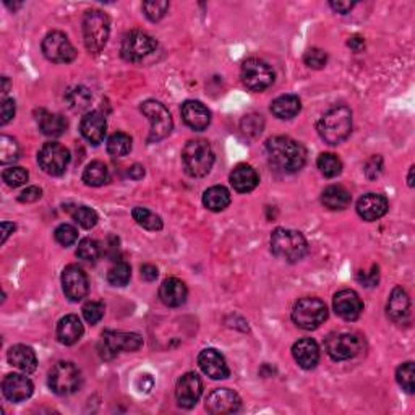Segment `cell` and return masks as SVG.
Segmentation results:
<instances>
[{
  "label": "cell",
  "instance_id": "19",
  "mask_svg": "<svg viewBox=\"0 0 415 415\" xmlns=\"http://www.w3.org/2000/svg\"><path fill=\"white\" fill-rule=\"evenodd\" d=\"M35 386L26 375L10 373L2 381V393L12 403H22L31 398Z\"/></svg>",
  "mask_w": 415,
  "mask_h": 415
},
{
  "label": "cell",
  "instance_id": "52",
  "mask_svg": "<svg viewBox=\"0 0 415 415\" xmlns=\"http://www.w3.org/2000/svg\"><path fill=\"white\" fill-rule=\"evenodd\" d=\"M381 172H383V159H381L380 156H373L365 166L366 177L376 178V177H380Z\"/></svg>",
  "mask_w": 415,
  "mask_h": 415
},
{
  "label": "cell",
  "instance_id": "39",
  "mask_svg": "<svg viewBox=\"0 0 415 415\" xmlns=\"http://www.w3.org/2000/svg\"><path fill=\"white\" fill-rule=\"evenodd\" d=\"M130 278H132V268L125 262L115 263L108 273V281L114 287H125L130 282Z\"/></svg>",
  "mask_w": 415,
  "mask_h": 415
},
{
  "label": "cell",
  "instance_id": "44",
  "mask_svg": "<svg viewBox=\"0 0 415 415\" xmlns=\"http://www.w3.org/2000/svg\"><path fill=\"white\" fill-rule=\"evenodd\" d=\"M142 8L148 20L159 22L161 18L166 17L169 10V2L167 0H151V2H143Z\"/></svg>",
  "mask_w": 415,
  "mask_h": 415
},
{
  "label": "cell",
  "instance_id": "56",
  "mask_svg": "<svg viewBox=\"0 0 415 415\" xmlns=\"http://www.w3.org/2000/svg\"><path fill=\"white\" fill-rule=\"evenodd\" d=\"M347 46H349L350 49H354L355 52H360L365 47V41H364V37L354 36V37H350L349 42H347Z\"/></svg>",
  "mask_w": 415,
  "mask_h": 415
},
{
  "label": "cell",
  "instance_id": "15",
  "mask_svg": "<svg viewBox=\"0 0 415 415\" xmlns=\"http://www.w3.org/2000/svg\"><path fill=\"white\" fill-rule=\"evenodd\" d=\"M62 287L67 298L71 302H80L88 296L90 282L86 273L76 264H69L62 273Z\"/></svg>",
  "mask_w": 415,
  "mask_h": 415
},
{
  "label": "cell",
  "instance_id": "31",
  "mask_svg": "<svg viewBox=\"0 0 415 415\" xmlns=\"http://www.w3.org/2000/svg\"><path fill=\"white\" fill-rule=\"evenodd\" d=\"M37 125L47 137H60L67 130V120L60 114H51L47 110L37 112Z\"/></svg>",
  "mask_w": 415,
  "mask_h": 415
},
{
  "label": "cell",
  "instance_id": "40",
  "mask_svg": "<svg viewBox=\"0 0 415 415\" xmlns=\"http://www.w3.org/2000/svg\"><path fill=\"white\" fill-rule=\"evenodd\" d=\"M18 158H20V146H18L17 139L8 135H2L0 137V162L10 164L15 162Z\"/></svg>",
  "mask_w": 415,
  "mask_h": 415
},
{
  "label": "cell",
  "instance_id": "3",
  "mask_svg": "<svg viewBox=\"0 0 415 415\" xmlns=\"http://www.w3.org/2000/svg\"><path fill=\"white\" fill-rule=\"evenodd\" d=\"M271 252L287 263H297L308 252V244L300 232L279 228L271 234Z\"/></svg>",
  "mask_w": 415,
  "mask_h": 415
},
{
  "label": "cell",
  "instance_id": "28",
  "mask_svg": "<svg viewBox=\"0 0 415 415\" xmlns=\"http://www.w3.org/2000/svg\"><path fill=\"white\" fill-rule=\"evenodd\" d=\"M83 325L76 315H67L57 325V339L64 346H74L83 336Z\"/></svg>",
  "mask_w": 415,
  "mask_h": 415
},
{
  "label": "cell",
  "instance_id": "34",
  "mask_svg": "<svg viewBox=\"0 0 415 415\" xmlns=\"http://www.w3.org/2000/svg\"><path fill=\"white\" fill-rule=\"evenodd\" d=\"M83 182L90 187H103L109 182V169L104 162H90L83 171Z\"/></svg>",
  "mask_w": 415,
  "mask_h": 415
},
{
  "label": "cell",
  "instance_id": "50",
  "mask_svg": "<svg viewBox=\"0 0 415 415\" xmlns=\"http://www.w3.org/2000/svg\"><path fill=\"white\" fill-rule=\"evenodd\" d=\"M357 281L364 284L365 287H375L380 281V269L376 264L371 266L370 271H360L357 273Z\"/></svg>",
  "mask_w": 415,
  "mask_h": 415
},
{
  "label": "cell",
  "instance_id": "5",
  "mask_svg": "<svg viewBox=\"0 0 415 415\" xmlns=\"http://www.w3.org/2000/svg\"><path fill=\"white\" fill-rule=\"evenodd\" d=\"M110 35L109 17L101 10H88L83 18V40L91 54H99Z\"/></svg>",
  "mask_w": 415,
  "mask_h": 415
},
{
  "label": "cell",
  "instance_id": "38",
  "mask_svg": "<svg viewBox=\"0 0 415 415\" xmlns=\"http://www.w3.org/2000/svg\"><path fill=\"white\" fill-rule=\"evenodd\" d=\"M316 164H318V169H320V172L328 178L337 177L342 171L341 159L332 153L320 154V158H318Z\"/></svg>",
  "mask_w": 415,
  "mask_h": 415
},
{
  "label": "cell",
  "instance_id": "14",
  "mask_svg": "<svg viewBox=\"0 0 415 415\" xmlns=\"http://www.w3.org/2000/svg\"><path fill=\"white\" fill-rule=\"evenodd\" d=\"M158 47V42L153 36L143 31H130L122 41V57L125 60L138 62L148 57Z\"/></svg>",
  "mask_w": 415,
  "mask_h": 415
},
{
  "label": "cell",
  "instance_id": "24",
  "mask_svg": "<svg viewBox=\"0 0 415 415\" xmlns=\"http://www.w3.org/2000/svg\"><path fill=\"white\" fill-rule=\"evenodd\" d=\"M292 355L298 366H302L303 370H312L320 362V347L310 337H303L294 344Z\"/></svg>",
  "mask_w": 415,
  "mask_h": 415
},
{
  "label": "cell",
  "instance_id": "37",
  "mask_svg": "<svg viewBox=\"0 0 415 415\" xmlns=\"http://www.w3.org/2000/svg\"><path fill=\"white\" fill-rule=\"evenodd\" d=\"M133 219L137 221L138 226H142L146 230H161L162 229V219L158 214H154L153 211H149L148 208L137 206L132 211Z\"/></svg>",
  "mask_w": 415,
  "mask_h": 415
},
{
  "label": "cell",
  "instance_id": "8",
  "mask_svg": "<svg viewBox=\"0 0 415 415\" xmlns=\"http://www.w3.org/2000/svg\"><path fill=\"white\" fill-rule=\"evenodd\" d=\"M47 383L56 394L70 396L80 389L81 371L71 362H59L49 371Z\"/></svg>",
  "mask_w": 415,
  "mask_h": 415
},
{
  "label": "cell",
  "instance_id": "22",
  "mask_svg": "<svg viewBox=\"0 0 415 415\" xmlns=\"http://www.w3.org/2000/svg\"><path fill=\"white\" fill-rule=\"evenodd\" d=\"M182 119L195 132H203L211 124V112L200 101H185L182 104Z\"/></svg>",
  "mask_w": 415,
  "mask_h": 415
},
{
  "label": "cell",
  "instance_id": "7",
  "mask_svg": "<svg viewBox=\"0 0 415 415\" xmlns=\"http://www.w3.org/2000/svg\"><path fill=\"white\" fill-rule=\"evenodd\" d=\"M143 346V337L137 332L104 331L99 342V354L103 359L110 360L120 352H135Z\"/></svg>",
  "mask_w": 415,
  "mask_h": 415
},
{
  "label": "cell",
  "instance_id": "53",
  "mask_svg": "<svg viewBox=\"0 0 415 415\" xmlns=\"http://www.w3.org/2000/svg\"><path fill=\"white\" fill-rule=\"evenodd\" d=\"M42 190L40 187H28L26 190H23L18 196V201L22 203H35L41 198Z\"/></svg>",
  "mask_w": 415,
  "mask_h": 415
},
{
  "label": "cell",
  "instance_id": "2",
  "mask_svg": "<svg viewBox=\"0 0 415 415\" xmlns=\"http://www.w3.org/2000/svg\"><path fill=\"white\" fill-rule=\"evenodd\" d=\"M318 133L328 144H339L349 138L352 132V112L344 104L326 110L316 125Z\"/></svg>",
  "mask_w": 415,
  "mask_h": 415
},
{
  "label": "cell",
  "instance_id": "32",
  "mask_svg": "<svg viewBox=\"0 0 415 415\" xmlns=\"http://www.w3.org/2000/svg\"><path fill=\"white\" fill-rule=\"evenodd\" d=\"M203 205H205L206 210L219 213V211L226 210V208L230 205V193L228 188L223 185H214L208 188L205 195H203Z\"/></svg>",
  "mask_w": 415,
  "mask_h": 415
},
{
  "label": "cell",
  "instance_id": "41",
  "mask_svg": "<svg viewBox=\"0 0 415 415\" xmlns=\"http://www.w3.org/2000/svg\"><path fill=\"white\" fill-rule=\"evenodd\" d=\"M396 380L400 388H403L405 393L414 394L415 391V369H414V362H405L396 371Z\"/></svg>",
  "mask_w": 415,
  "mask_h": 415
},
{
  "label": "cell",
  "instance_id": "60",
  "mask_svg": "<svg viewBox=\"0 0 415 415\" xmlns=\"http://www.w3.org/2000/svg\"><path fill=\"white\" fill-rule=\"evenodd\" d=\"M2 83H3L2 94H7V93H8V78H7V76H3V78H2Z\"/></svg>",
  "mask_w": 415,
  "mask_h": 415
},
{
  "label": "cell",
  "instance_id": "47",
  "mask_svg": "<svg viewBox=\"0 0 415 415\" xmlns=\"http://www.w3.org/2000/svg\"><path fill=\"white\" fill-rule=\"evenodd\" d=\"M83 316L85 320L90 323V325H98V323L103 320L105 307L103 302H96V300H90L83 305Z\"/></svg>",
  "mask_w": 415,
  "mask_h": 415
},
{
  "label": "cell",
  "instance_id": "36",
  "mask_svg": "<svg viewBox=\"0 0 415 415\" xmlns=\"http://www.w3.org/2000/svg\"><path fill=\"white\" fill-rule=\"evenodd\" d=\"M132 149V138L130 135L124 132H117L110 135L108 139V153L114 158H122L127 156Z\"/></svg>",
  "mask_w": 415,
  "mask_h": 415
},
{
  "label": "cell",
  "instance_id": "9",
  "mask_svg": "<svg viewBox=\"0 0 415 415\" xmlns=\"http://www.w3.org/2000/svg\"><path fill=\"white\" fill-rule=\"evenodd\" d=\"M139 109H142L143 115L149 120V124H151L148 143L161 142V139L171 135L173 124L166 105L159 103V101H144Z\"/></svg>",
  "mask_w": 415,
  "mask_h": 415
},
{
  "label": "cell",
  "instance_id": "33",
  "mask_svg": "<svg viewBox=\"0 0 415 415\" xmlns=\"http://www.w3.org/2000/svg\"><path fill=\"white\" fill-rule=\"evenodd\" d=\"M350 193L341 185H331L325 188L321 195V203L330 210H346L350 205Z\"/></svg>",
  "mask_w": 415,
  "mask_h": 415
},
{
  "label": "cell",
  "instance_id": "6",
  "mask_svg": "<svg viewBox=\"0 0 415 415\" xmlns=\"http://www.w3.org/2000/svg\"><path fill=\"white\" fill-rule=\"evenodd\" d=\"M328 318V308L325 302L316 297H303L294 305L292 320L302 330L312 331L323 325Z\"/></svg>",
  "mask_w": 415,
  "mask_h": 415
},
{
  "label": "cell",
  "instance_id": "51",
  "mask_svg": "<svg viewBox=\"0 0 415 415\" xmlns=\"http://www.w3.org/2000/svg\"><path fill=\"white\" fill-rule=\"evenodd\" d=\"M15 101L3 98L2 101V109H0V124L7 125L10 120L15 117Z\"/></svg>",
  "mask_w": 415,
  "mask_h": 415
},
{
  "label": "cell",
  "instance_id": "13",
  "mask_svg": "<svg viewBox=\"0 0 415 415\" xmlns=\"http://www.w3.org/2000/svg\"><path fill=\"white\" fill-rule=\"evenodd\" d=\"M42 52L56 64H70L75 60L76 51L62 31H51L42 40Z\"/></svg>",
  "mask_w": 415,
  "mask_h": 415
},
{
  "label": "cell",
  "instance_id": "46",
  "mask_svg": "<svg viewBox=\"0 0 415 415\" xmlns=\"http://www.w3.org/2000/svg\"><path fill=\"white\" fill-rule=\"evenodd\" d=\"M28 172L25 171L23 167H10V169H6L2 173V178L3 182L7 183L8 187L12 188H18L22 185H25L28 182Z\"/></svg>",
  "mask_w": 415,
  "mask_h": 415
},
{
  "label": "cell",
  "instance_id": "18",
  "mask_svg": "<svg viewBox=\"0 0 415 415\" xmlns=\"http://www.w3.org/2000/svg\"><path fill=\"white\" fill-rule=\"evenodd\" d=\"M332 307H334L336 315L346 321H355L364 312V303H362L359 294L350 289L337 292L332 298Z\"/></svg>",
  "mask_w": 415,
  "mask_h": 415
},
{
  "label": "cell",
  "instance_id": "49",
  "mask_svg": "<svg viewBox=\"0 0 415 415\" xmlns=\"http://www.w3.org/2000/svg\"><path fill=\"white\" fill-rule=\"evenodd\" d=\"M303 62H305V64L313 70H321L323 67L326 65L328 56L325 51L318 49V47H313V49L307 51L305 57H303Z\"/></svg>",
  "mask_w": 415,
  "mask_h": 415
},
{
  "label": "cell",
  "instance_id": "48",
  "mask_svg": "<svg viewBox=\"0 0 415 415\" xmlns=\"http://www.w3.org/2000/svg\"><path fill=\"white\" fill-rule=\"evenodd\" d=\"M54 237L56 242L60 244L62 247H70V245H74L76 239H78V230L70 224H60L59 228L56 229Z\"/></svg>",
  "mask_w": 415,
  "mask_h": 415
},
{
  "label": "cell",
  "instance_id": "54",
  "mask_svg": "<svg viewBox=\"0 0 415 415\" xmlns=\"http://www.w3.org/2000/svg\"><path fill=\"white\" fill-rule=\"evenodd\" d=\"M355 3L354 2H331L330 7L332 10L341 13V15H346V13H349L352 8H354Z\"/></svg>",
  "mask_w": 415,
  "mask_h": 415
},
{
  "label": "cell",
  "instance_id": "10",
  "mask_svg": "<svg viewBox=\"0 0 415 415\" xmlns=\"http://www.w3.org/2000/svg\"><path fill=\"white\" fill-rule=\"evenodd\" d=\"M364 349V341L359 334L354 332H334L330 334L325 341V350L332 360L342 362L350 360L359 355Z\"/></svg>",
  "mask_w": 415,
  "mask_h": 415
},
{
  "label": "cell",
  "instance_id": "35",
  "mask_svg": "<svg viewBox=\"0 0 415 415\" xmlns=\"http://www.w3.org/2000/svg\"><path fill=\"white\" fill-rule=\"evenodd\" d=\"M65 101L71 110H75V112H83L91 104V93L85 86H74V88L67 91Z\"/></svg>",
  "mask_w": 415,
  "mask_h": 415
},
{
  "label": "cell",
  "instance_id": "30",
  "mask_svg": "<svg viewBox=\"0 0 415 415\" xmlns=\"http://www.w3.org/2000/svg\"><path fill=\"white\" fill-rule=\"evenodd\" d=\"M302 103L296 94H284L279 96L278 99H274L271 103V112L276 115L278 119L287 120L296 117L300 112Z\"/></svg>",
  "mask_w": 415,
  "mask_h": 415
},
{
  "label": "cell",
  "instance_id": "4",
  "mask_svg": "<svg viewBox=\"0 0 415 415\" xmlns=\"http://www.w3.org/2000/svg\"><path fill=\"white\" fill-rule=\"evenodd\" d=\"M182 164L190 177H205L214 164V153L206 139H190L182 151Z\"/></svg>",
  "mask_w": 415,
  "mask_h": 415
},
{
  "label": "cell",
  "instance_id": "11",
  "mask_svg": "<svg viewBox=\"0 0 415 415\" xmlns=\"http://www.w3.org/2000/svg\"><path fill=\"white\" fill-rule=\"evenodd\" d=\"M242 83L252 91H264L273 85L274 71L264 60L247 59L240 69Z\"/></svg>",
  "mask_w": 415,
  "mask_h": 415
},
{
  "label": "cell",
  "instance_id": "27",
  "mask_svg": "<svg viewBox=\"0 0 415 415\" xmlns=\"http://www.w3.org/2000/svg\"><path fill=\"white\" fill-rule=\"evenodd\" d=\"M260 182L257 171L248 164H239L237 167L230 172V185L239 193H250L255 190Z\"/></svg>",
  "mask_w": 415,
  "mask_h": 415
},
{
  "label": "cell",
  "instance_id": "55",
  "mask_svg": "<svg viewBox=\"0 0 415 415\" xmlns=\"http://www.w3.org/2000/svg\"><path fill=\"white\" fill-rule=\"evenodd\" d=\"M142 278L144 281H154L158 278V268L153 266V264H143L142 266Z\"/></svg>",
  "mask_w": 415,
  "mask_h": 415
},
{
  "label": "cell",
  "instance_id": "57",
  "mask_svg": "<svg viewBox=\"0 0 415 415\" xmlns=\"http://www.w3.org/2000/svg\"><path fill=\"white\" fill-rule=\"evenodd\" d=\"M128 177L133 178V180H139V178L144 177V167L139 166V164H135V166L130 167Z\"/></svg>",
  "mask_w": 415,
  "mask_h": 415
},
{
  "label": "cell",
  "instance_id": "16",
  "mask_svg": "<svg viewBox=\"0 0 415 415\" xmlns=\"http://www.w3.org/2000/svg\"><path fill=\"white\" fill-rule=\"evenodd\" d=\"M240 405H242V400H240L239 394L228 388L214 389L206 399V410L214 415L235 414L239 412Z\"/></svg>",
  "mask_w": 415,
  "mask_h": 415
},
{
  "label": "cell",
  "instance_id": "17",
  "mask_svg": "<svg viewBox=\"0 0 415 415\" xmlns=\"http://www.w3.org/2000/svg\"><path fill=\"white\" fill-rule=\"evenodd\" d=\"M203 393V383L196 373H185L177 381L176 398L183 409H192Z\"/></svg>",
  "mask_w": 415,
  "mask_h": 415
},
{
  "label": "cell",
  "instance_id": "23",
  "mask_svg": "<svg viewBox=\"0 0 415 415\" xmlns=\"http://www.w3.org/2000/svg\"><path fill=\"white\" fill-rule=\"evenodd\" d=\"M80 132L83 135L86 142L94 144V146L96 144L103 143L105 132H108V122H105V117L99 112V110L88 112L83 119H81Z\"/></svg>",
  "mask_w": 415,
  "mask_h": 415
},
{
  "label": "cell",
  "instance_id": "59",
  "mask_svg": "<svg viewBox=\"0 0 415 415\" xmlns=\"http://www.w3.org/2000/svg\"><path fill=\"white\" fill-rule=\"evenodd\" d=\"M407 183H409V187H414V166L409 169V176H407Z\"/></svg>",
  "mask_w": 415,
  "mask_h": 415
},
{
  "label": "cell",
  "instance_id": "20",
  "mask_svg": "<svg viewBox=\"0 0 415 415\" xmlns=\"http://www.w3.org/2000/svg\"><path fill=\"white\" fill-rule=\"evenodd\" d=\"M388 200L380 193H366L357 201V213L364 221H376L388 213Z\"/></svg>",
  "mask_w": 415,
  "mask_h": 415
},
{
  "label": "cell",
  "instance_id": "25",
  "mask_svg": "<svg viewBox=\"0 0 415 415\" xmlns=\"http://www.w3.org/2000/svg\"><path fill=\"white\" fill-rule=\"evenodd\" d=\"M187 296L188 291L185 282H182L180 279L177 278L166 279V281L161 284V287H159V298H161V302L167 307L176 308L183 305L187 300Z\"/></svg>",
  "mask_w": 415,
  "mask_h": 415
},
{
  "label": "cell",
  "instance_id": "12",
  "mask_svg": "<svg viewBox=\"0 0 415 415\" xmlns=\"http://www.w3.org/2000/svg\"><path fill=\"white\" fill-rule=\"evenodd\" d=\"M37 162L42 171L49 176H62L70 162V151L60 143H46L37 154Z\"/></svg>",
  "mask_w": 415,
  "mask_h": 415
},
{
  "label": "cell",
  "instance_id": "42",
  "mask_svg": "<svg viewBox=\"0 0 415 415\" xmlns=\"http://www.w3.org/2000/svg\"><path fill=\"white\" fill-rule=\"evenodd\" d=\"M76 257L81 262L86 263H96L101 257V247L99 244L93 239H83L80 240L78 248H76Z\"/></svg>",
  "mask_w": 415,
  "mask_h": 415
},
{
  "label": "cell",
  "instance_id": "21",
  "mask_svg": "<svg viewBox=\"0 0 415 415\" xmlns=\"http://www.w3.org/2000/svg\"><path fill=\"white\" fill-rule=\"evenodd\" d=\"M198 365L203 373L213 380H224L229 376V366L226 364L224 357L216 349H205L198 355Z\"/></svg>",
  "mask_w": 415,
  "mask_h": 415
},
{
  "label": "cell",
  "instance_id": "43",
  "mask_svg": "<svg viewBox=\"0 0 415 415\" xmlns=\"http://www.w3.org/2000/svg\"><path fill=\"white\" fill-rule=\"evenodd\" d=\"M70 214L83 229H93L99 221L98 213L88 206H75L74 210L70 211Z\"/></svg>",
  "mask_w": 415,
  "mask_h": 415
},
{
  "label": "cell",
  "instance_id": "29",
  "mask_svg": "<svg viewBox=\"0 0 415 415\" xmlns=\"http://www.w3.org/2000/svg\"><path fill=\"white\" fill-rule=\"evenodd\" d=\"M7 357H8V362H10V365H13L18 370H22L23 373H26V375L33 373L37 366V359H36L35 350L28 346L17 344V346L10 347Z\"/></svg>",
  "mask_w": 415,
  "mask_h": 415
},
{
  "label": "cell",
  "instance_id": "45",
  "mask_svg": "<svg viewBox=\"0 0 415 415\" xmlns=\"http://www.w3.org/2000/svg\"><path fill=\"white\" fill-rule=\"evenodd\" d=\"M240 127H242V132L248 135V137H258L264 128V120L258 114H248L242 119Z\"/></svg>",
  "mask_w": 415,
  "mask_h": 415
},
{
  "label": "cell",
  "instance_id": "1",
  "mask_svg": "<svg viewBox=\"0 0 415 415\" xmlns=\"http://www.w3.org/2000/svg\"><path fill=\"white\" fill-rule=\"evenodd\" d=\"M266 156L271 166L282 173H296L305 166L307 151L291 137H273L266 142Z\"/></svg>",
  "mask_w": 415,
  "mask_h": 415
},
{
  "label": "cell",
  "instance_id": "26",
  "mask_svg": "<svg viewBox=\"0 0 415 415\" xmlns=\"http://www.w3.org/2000/svg\"><path fill=\"white\" fill-rule=\"evenodd\" d=\"M388 316L396 323H404L410 315V298L403 287L398 286L391 292L388 307H386Z\"/></svg>",
  "mask_w": 415,
  "mask_h": 415
},
{
  "label": "cell",
  "instance_id": "58",
  "mask_svg": "<svg viewBox=\"0 0 415 415\" xmlns=\"http://www.w3.org/2000/svg\"><path fill=\"white\" fill-rule=\"evenodd\" d=\"M0 228H2V244H6L7 239H8V235H10L13 232V230H15V224H12V223H2V226H0Z\"/></svg>",
  "mask_w": 415,
  "mask_h": 415
}]
</instances>
